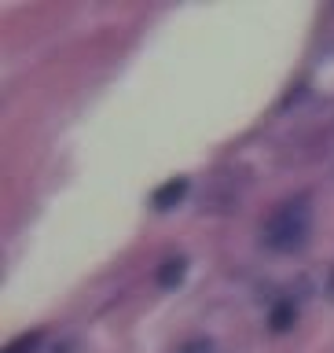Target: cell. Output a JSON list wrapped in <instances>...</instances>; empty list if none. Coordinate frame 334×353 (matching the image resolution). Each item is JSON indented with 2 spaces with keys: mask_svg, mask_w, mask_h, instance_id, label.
Here are the masks:
<instances>
[{
  "mask_svg": "<svg viewBox=\"0 0 334 353\" xmlns=\"http://www.w3.org/2000/svg\"><path fill=\"white\" fill-rule=\"evenodd\" d=\"M309 228H313V206H309V199H291V203H283L269 217V225H264V243L280 254L298 250L309 239Z\"/></svg>",
  "mask_w": 334,
  "mask_h": 353,
  "instance_id": "cell-1",
  "label": "cell"
},
{
  "mask_svg": "<svg viewBox=\"0 0 334 353\" xmlns=\"http://www.w3.org/2000/svg\"><path fill=\"white\" fill-rule=\"evenodd\" d=\"M187 192V181H184V176H180V181H169V184H162L158 188V192H154V206H158V210H169L173 203H176V199H180Z\"/></svg>",
  "mask_w": 334,
  "mask_h": 353,
  "instance_id": "cell-2",
  "label": "cell"
},
{
  "mask_svg": "<svg viewBox=\"0 0 334 353\" xmlns=\"http://www.w3.org/2000/svg\"><path fill=\"white\" fill-rule=\"evenodd\" d=\"M180 280H184V261L180 258H169L158 269V283L162 287H173V283H180Z\"/></svg>",
  "mask_w": 334,
  "mask_h": 353,
  "instance_id": "cell-3",
  "label": "cell"
},
{
  "mask_svg": "<svg viewBox=\"0 0 334 353\" xmlns=\"http://www.w3.org/2000/svg\"><path fill=\"white\" fill-rule=\"evenodd\" d=\"M180 353H213V342L209 339H191V342H184Z\"/></svg>",
  "mask_w": 334,
  "mask_h": 353,
  "instance_id": "cell-4",
  "label": "cell"
}]
</instances>
